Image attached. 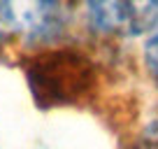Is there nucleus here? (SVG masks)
<instances>
[{"label":"nucleus","mask_w":158,"mask_h":149,"mask_svg":"<svg viewBox=\"0 0 158 149\" xmlns=\"http://www.w3.org/2000/svg\"><path fill=\"white\" fill-rule=\"evenodd\" d=\"M58 26L56 0H0V40L33 42Z\"/></svg>","instance_id":"1"},{"label":"nucleus","mask_w":158,"mask_h":149,"mask_svg":"<svg viewBox=\"0 0 158 149\" xmlns=\"http://www.w3.org/2000/svg\"><path fill=\"white\" fill-rule=\"evenodd\" d=\"M91 23L109 35H139L158 21V0H89Z\"/></svg>","instance_id":"2"},{"label":"nucleus","mask_w":158,"mask_h":149,"mask_svg":"<svg viewBox=\"0 0 158 149\" xmlns=\"http://www.w3.org/2000/svg\"><path fill=\"white\" fill-rule=\"evenodd\" d=\"M144 61H147V70L158 84V21L153 23L151 35H149L147 45H144Z\"/></svg>","instance_id":"3"}]
</instances>
